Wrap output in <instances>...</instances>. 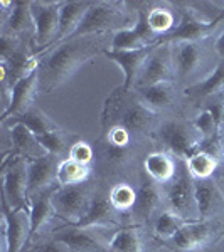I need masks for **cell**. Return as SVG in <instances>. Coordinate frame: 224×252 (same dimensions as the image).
I'll return each instance as SVG.
<instances>
[{"label": "cell", "mask_w": 224, "mask_h": 252, "mask_svg": "<svg viewBox=\"0 0 224 252\" xmlns=\"http://www.w3.org/2000/svg\"><path fill=\"white\" fill-rule=\"evenodd\" d=\"M153 49V46L144 47V49H135V51H116V49H107L103 56H107L108 59L115 61V63L123 69L125 72V79H123V86L127 91H133L135 83L138 79L142 67H144L147 58H149L150 51Z\"/></svg>", "instance_id": "obj_27"}, {"label": "cell", "mask_w": 224, "mask_h": 252, "mask_svg": "<svg viewBox=\"0 0 224 252\" xmlns=\"http://www.w3.org/2000/svg\"><path fill=\"white\" fill-rule=\"evenodd\" d=\"M224 237V219L186 222L181 230L162 242V247L172 252H194L218 244Z\"/></svg>", "instance_id": "obj_7"}, {"label": "cell", "mask_w": 224, "mask_h": 252, "mask_svg": "<svg viewBox=\"0 0 224 252\" xmlns=\"http://www.w3.org/2000/svg\"><path fill=\"white\" fill-rule=\"evenodd\" d=\"M133 93L149 109L158 116L174 115V113H189L186 106L184 93L177 83H157L152 86L137 88Z\"/></svg>", "instance_id": "obj_12"}, {"label": "cell", "mask_w": 224, "mask_h": 252, "mask_svg": "<svg viewBox=\"0 0 224 252\" xmlns=\"http://www.w3.org/2000/svg\"><path fill=\"white\" fill-rule=\"evenodd\" d=\"M5 128V126H3ZM9 145L10 148L7 150L5 153H2L3 157H9V155H17L22 157L29 161L39 160L44 155H47V152L44 150V146L39 143L37 136L31 131L27 126L24 125H14L9 126Z\"/></svg>", "instance_id": "obj_25"}, {"label": "cell", "mask_w": 224, "mask_h": 252, "mask_svg": "<svg viewBox=\"0 0 224 252\" xmlns=\"http://www.w3.org/2000/svg\"><path fill=\"white\" fill-rule=\"evenodd\" d=\"M91 2L88 0H69L61 2L59 7V37L58 40L68 39L76 34L83 22L84 15L88 14Z\"/></svg>", "instance_id": "obj_31"}, {"label": "cell", "mask_w": 224, "mask_h": 252, "mask_svg": "<svg viewBox=\"0 0 224 252\" xmlns=\"http://www.w3.org/2000/svg\"><path fill=\"white\" fill-rule=\"evenodd\" d=\"M184 9L190 10L199 20L206 24H213L224 20V2L213 0H192V2H179Z\"/></svg>", "instance_id": "obj_37"}, {"label": "cell", "mask_w": 224, "mask_h": 252, "mask_svg": "<svg viewBox=\"0 0 224 252\" xmlns=\"http://www.w3.org/2000/svg\"><path fill=\"white\" fill-rule=\"evenodd\" d=\"M39 69V54L34 49V40L26 39L9 58L0 59V88L12 89L19 81Z\"/></svg>", "instance_id": "obj_13"}, {"label": "cell", "mask_w": 224, "mask_h": 252, "mask_svg": "<svg viewBox=\"0 0 224 252\" xmlns=\"http://www.w3.org/2000/svg\"><path fill=\"white\" fill-rule=\"evenodd\" d=\"M186 163H187L189 173L192 175L194 180L214 177L216 172H218V168L221 166V163H219L213 155H209V153H206V152H201V150H199L195 155L190 157Z\"/></svg>", "instance_id": "obj_38"}, {"label": "cell", "mask_w": 224, "mask_h": 252, "mask_svg": "<svg viewBox=\"0 0 224 252\" xmlns=\"http://www.w3.org/2000/svg\"><path fill=\"white\" fill-rule=\"evenodd\" d=\"M160 118L162 116L147 108L133 91L118 86L105 99L101 128L107 131L113 126H123L135 135L150 136L160 123Z\"/></svg>", "instance_id": "obj_3"}, {"label": "cell", "mask_w": 224, "mask_h": 252, "mask_svg": "<svg viewBox=\"0 0 224 252\" xmlns=\"http://www.w3.org/2000/svg\"><path fill=\"white\" fill-rule=\"evenodd\" d=\"M186 222L187 220H184V219L179 217V215H176L174 212L165 210V212H162L155 220H153L152 230L158 241L164 242V241H169L170 237H174Z\"/></svg>", "instance_id": "obj_39"}, {"label": "cell", "mask_w": 224, "mask_h": 252, "mask_svg": "<svg viewBox=\"0 0 224 252\" xmlns=\"http://www.w3.org/2000/svg\"><path fill=\"white\" fill-rule=\"evenodd\" d=\"M49 235L68 244L71 252H110L108 244L101 241L93 229H79L73 223L61 222V225L54 227Z\"/></svg>", "instance_id": "obj_24"}, {"label": "cell", "mask_w": 224, "mask_h": 252, "mask_svg": "<svg viewBox=\"0 0 224 252\" xmlns=\"http://www.w3.org/2000/svg\"><path fill=\"white\" fill-rule=\"evenodd\" d=\"M93 148H95L93 177L112 187L118 182H130L132 177L138 180L140 175L135 177L133 172H140L144 158L152 150H155V145L150 136H140L128 145H116L101 135Z\"/></svg>", "instance_id": "obj_2"}, {"label": "cell", "mask_w": 224, "mask_h": 252, "mask_svg": "<svg viewBox=\"0 0 224 252\" xmlns=\"http://www.w3.org/2000/svg\"><path fill=\"white\" fill-rule=\"evenodd\" d=\"M192 123L195 126V129L201 133L202 140H209V138L223 133L221 129H219L218 123L214 121V118L211 116V113H207V111L195 113V115L192 116Z\"/></svg>", "instance_id": "obj_40"}, {"label": "cell", "mask_w": 224, "mask_h": 252, "mask_svg": "<svg viewBox=\"0 0 224 252\" xmlns=\"http://www.w3.org/2000/svg\"><path fill=\"white\" fill-rule=\"evenodd\" d=\"M59 7L61 2L31 0V12L36 24L34 49L37 54L47 51L59 37Z\"/></svg>", "instance_id": "obj_14"}, {"label": "cell", "mask_w": 224, "mask_h": 252, "mask_svg": "<svg viewBox=\"0 0 224 252\" xmlns=\"http://www.w3.org/2000/svg\"><path fill=\"white\" fill-rule=\"evenodd\" d=\"M56 190H49L29 198L31 207V242L40 239V235H46L49 225H52L58 217L52 205V193ZM29 242V244H31Z\"/></svg>", "instance_id": "obj_26"}, {"label": "cell", "mask_w": 224, "mask_h": 252, "mask_svg": "<svg viewBox=\"0 0 224 252\" xmlns=\"http://www.w3.org/2000/svg\"><path fill=\"white\" fill-rule=\"evenodd\" d=\"M186 99L187 111H195L202 108V104L218 96H224V61H219L218 66L206 79L190 84L182 89Z\"/></svg>", "instance_id": "obj_21"}, {"label": "cell", "mask_w": 224, "mask_h": 252, "mask_svg": "<svg viewBox=\"0 0 224 252\" xmlns=\"http://www.w3.org/2000/svg\"><path fill=\"white\" fill-rule=\"evenodd\" d=\"M37 140L47 153L59 157L61 160H68L73 145H75L76 141H79L81 138L78 135H75V133H69L66 129L59 128V129H56V131L37 136Z\"/></svg>", "instance_id": "obj_34"}, {"label": "cell", "mask_w": 224, "mask_h": 252, "mask_svg": "<svg viewBox=\"0 0 224 252\" xmlns=\"http://www.w3.org/2000/svg\"><path fill=\"white\" fill-rule=\"evenodd\" d=\"M2 173V200L12 209H31L27 198L29 185V160L17 155L2 158L0 163Z\"/></svg>", "instance_id": "obj_11"}, {"label": "cell", "mask_w": 224, "mask_h": 252, "mask_svg": "<svg viewBox=\"0 0 224 252\" xmlns=\"http://www.w3.org/2000/svg\"><path fill=\"white\" fill-rule=\"evenodd\" d=\"M96 178L78 185L59 187L52 193V205L56 210V217L59 222L76 223L89 212L93 197L96 192Z\"/></svg>", "instance_id": "obj_8"}, {"label": "cell", "mask_w": 224, "mask_h": 252, "mask_svg": "<svg viewBox=\"0 0 224 252\" xmlns=\"http://www.w3.org/2000/svg\"><path fill=\"white\" fill-rule=\"evenodd\" d=\"M179 161L181 160L177 157H174L172 153L155 148L144 158L142 168L152 180H155L160 185H165L176 177L179 170Z\"/></svg>", "instance_id": "obj_30"}, {"label": "cell", "mask_w": 224, "mask_h": 252, "mask_svg": "<svg viewBox=\"0 0 224 252\" xmlns=\"http://www.w3.org/2000/svg\"><path fill=\"white\" fill-rule=\"evenodd\" d=\"M113 34L71 35L39 54V91L52 93L68 83L91 59L112 47Z\"/></svg>", "instance_id": "obj_1"}, {"label": "cell", "mask_w": 224, "mask_h": 252, "mask_svg": "<svg viewBox=\"0 0 224 252\" xmlns=\"http://www.w3.org/2000/svg\"><path fill=\"white\" fill-rule=\"evenodd\" d=\"M174 7L179 10V24L172 32L167 35H162L157 44H177V42H195V40H204L214 37V32L219 29V26L224 20L213 24H206L199 20L190 10L179 5V2L174 3Z\"/></svg>", "instance_id": "obj_18"}, {"label": "cell", "mask_w": 224, "mask_h": 252, "mask_svg": "<svg viewBox=\"0 0 224 252\" xmlns=\"http://www.w3.org/2000/svg\"><path fill=\"white\" fill-rule=\"evenodd\" d=\"M3 252H24L31 242V209H12L2 200Z\"/></svg>", "instance_id": "obj_15"}, {"label": "cell", "mask_w": 224, "mask_h": 252, "mask_svg": "<svg viewBox=\"0 0 224 252\" xmlns=\"http://www.w3.org/2000/svg\"><path fill=\"white\" fill-rule=\"evenodd\" d=\"M96 192L93 197L89 212L81 219L79 222L73 225L79 229H98V227H118L125 225V219L120 212H116L115 207L110 202V185L96 180Z\"/></svg>", "instance_id": "obj_19"}, {"label": "cell", "mask_w": 224, "mask_h": 252, "mask_svg": "<svg viewBox=\"0 0 224 252\" xmlns=\"http://www.w3.org/2000/svg\"><path fill=\"white\" fill-rule=\"evenodd\" d=\"M91 178H93V166L78 163V161L71 160V158L61 161L58 170V182L61 187L84 184V182L91 180Z\"/></svg>", "instance_id": "obj_36"}, {"label": "cell", "mask_w": 224, "mask_h": 252, "mask_svg": "<svg viewBox=\"0 0 224 252\" xmlns=\"http://www.w3.org/2000/svg\"><path fill=\"white\" fill-rule=\"evenodd\" d=\"M157 150H165L179 160H189L199 152L202 136L195 129L189 113H174L160 118L155 131L150 135Z\"/></svg>", "instance_id": "obj_5"}, {"label": "cell", "mask_w": 224, "mask_h": 252, "mask_svg": "<svg viewBox=\"0 0 224 252\" xmlns=\"http://www.w3.org/2000/svg\"><path fill=\"white\" fill-rule=\"evenodd\" d=\"M179 10H174V3H153L149 2L147 9V22L158 39L172 32L179 24Z\"/></svg>", "instance_id": "obj_32"}, {"label": "cell", "mask_w": 224, "mask_h": 252, "mask_svg": "<svg viewBox=\"0 0 224 252\" xmlns=\"http://www.w3.org/2000/svg\"><path fill=\"white\" fill-rule=\"evenodd\" d=\"M137 200V187L130 182H118V184L110 187V202L115 207L116 212L123 215L125 223H127V215L133 209Z\"/></svg>", "instance_id": "obj_35"}, {"label": "cell", "mask_w": 224, "mask_h": 252, "mask_svg": "<svg viewBox=\"0 0 224 252\" xmlns=\"http://www.w3.org/2000/svg\"><path fill=\"white\" fill-rule=\"evenodd\" d=\"M61 158L56 155H44L39 160L29 161V185H27V198L39 195L49 190H58V170L61 165Z\"/></svg>", "instance_id": "obj_22"}, {"label": "cell", "mask_w": 224, "mask_h": 252, "mask_svg": "<svg viewBox=\"0 0 224 252\" xmlns=\"http://www.w3.org/2000/svg\"><path fill=\"white\" fill-rule=\"evenodd\" d=\"M199 111H207L211 113V116L214 118V121L218 123L219 129H224V96H218L209 99L207 103L202 104V108Z\"/></svg>", "instance_id": "obj_43"}, {"label": "cell", "mask_w": 224, "mask_h": 252, "mask_svg": "<svg viewBox=\"0 0 224 252\" xmlns=\"http://www.w3.org/2000/svg\"><path fill=\"white\" fill-rule=\"evenodd\" d=\"M195 200L199 209V220L224 219V190L214 177L194 180Z\"/></svg>", "instance_id": "obj_23"}, {"label": "cell", "mask_w": 224, "mask_h": 252, "mask_svg": "<svg viewBox=\"0 0 224 252\" xmlns=\"http://www.w3.org/2000/svg\"><path fill=\"white\" fill-rule=\"evenodd\" d=\"M167 210L174 212L187 222L199 220V209L195 200L194 178L189 173L186 160L179 161V170L176 177L164 185Z\"/></svg>", "instance_id": "obj_9"}, {"label": "cell", "mask_w": 224, "mask_h": 252, "mask_svg": "<svg viewBox=\"0 0 224 252\" xmlns=\"http://www.w3.org/2000/svg\"><path fill=\"white\" fill-rule=\"evenodd\" d=\"M170 46L176 69V83L182 89L206 79L218 66L216 63H219L213 37L195 42H177Z\"/></svg>", "instance_id": "obj_4"}, {"label": "cell", "mask_w": 224, "mask_h": 252, "mask_svg": "<svg viewBox=\"0 0 224 252\" xmlns=\"http://www.w3.org/2000/svg\"><path fill=\"white\" fill-rule=\"evenodd\" d=\"M2 34L19 39H32L36 35V24L31 12V2L15 0L12 14L2 20Z\"/></svg>", "instance_id": "obj_29"}, {"label": "cell", "mask_w": 224, "mask_h": 252, "mask_svg": "<svg viewBox=\"0 0 224 252\" xmlns=\"http://www.w3.org/2000/svg\"><path fill=\"white\" fill-rule=\"evenodd\" d=\"M37 93H39V74H37V71H36V72H32L31 76L19 81V83L12 88L10 108L7 109L5 113H2V116H0L2 123L12 116L22 115V113H26L29 108L34 106Z\"/></svg>", "instance_id": "obj_28"}, {"label": "cell", "mask_w": 224, "mask_h": 252, "mask_svg": "<svg viewBox=\"0 0 224 252\" xmlns=\"http://www.w3.org/2000/svg\"><path fill=\"white\" fill-rule=\"evenodd\" d=\"M214 51L218 54L219 61H224V31L214 39Z\"/></svg>", "instance_id": "obj_44"}, {"label": "cell", "mask_w": 224, "mask_h": 252, "mask_svg": "<svg viewBox=\"0 0 224 252\" xmlns=\"http://www.w3.org/2000/svg\"><path fill=\"white\" fill-rule=\"evenodd\" d=\"M24 252H71V249L63 241L52 237V235H47L44 239H37V241L31 242Z\"/></svg>", "instance_id": "obj_41"}, {"label": "cell", "mask_w": 224, "mask_h": 252, "mask_svg": "<svg viewBox=\"0 0 224 252\" xmlns=\"http://www.w3.org/2000/svg\"><path fill=\"white\" fill-rule=\"evenodd\" d=\"M132 9L137 12L138 19L137 24L132 29L115 32L112 37V47L116 51H135V49H144L150 46H157L158 35L152 32L147 22V9L149 2H130Z\"/></svg>", "instance_id": "obj_16"}, {"label": "cell", "mask_w": 224, "mask_h": 252, "mask_svg": "<svg viewBox=\"0 0 224 252\" xmlns=\"http://www.w3.org/2000/svg\"><path fill=\"white\" fill-rule=\"evenodd\" d=\"M162 247V242L153 234V230L144 225L125 223L110 239V252H153Z\"/></svg>", "instance_id": "obj_20"}, {"label": "cell", "mask_w": 224, "mask_h": 252, "mask_svg": "<svg viewBox=\"0 0 224 252\" xmlns=\"http://www.w3.org/2000/svg\"><path fill=\"white\" fill-rule=\"evenodd\" d=\"M214 180L218 182L219 187L224 190V163L218 168V172H216V175H214Z\"/></svg>", "instance_id": "obj_45"}, {"label": "cell", "mask_w": 224, "mask_h": 252, "mask_svg": "<svg viewBox=\"0 0 224 252\" xmlns=\"http://www.w3.org/2000/svg\"><path fill=\"white\" fill-rule=\"evenodd\" d=\"M157 83H176V69L172 63V46L157 44L150 51L144 67H142L135 88L152 86Z\"/></svg>", "instance_id": "obj_17"}, {"label": "cell", "mask_w": 224, "mask_h": 252, "mask_svg": "<svg viewBox=\"0 0 224 252\" xmlns=\"http://www.w3.org/2000/svg\"><path fill=\"white\" fill-rule=\"evenodd\" d=\"M14 125H24L34 133L36 136H40V135H46V133H51V131H56L59 129L61 126L56 123L52 118H49L46 113L42 111L40 108H37L34 104L32 108L27 109L26 113L19 116H12L9 120H5L2 123V126L9 128V126H14Z\"/></svg>", "instance_id": "obj_33"}, {"label": "cell", "mask_w": 224, "mask_h": 252, "mask_svg": "<svg viewBox=\"0 0 224 252\" xmlns=\"http://www.w3.org/2000/svg\"><path fill=\"white\" fill-rule=\"evenodd\" d=\"M69 158L78 161V163L93 166V163H95V148L89 143H86V141L79 140L73 145L71 152H69Z\"/></svg>", "instance_id": "obj_42"}, {"label": "cell", "mask_w": 224, "mask_h": 252, "mask_svg": "<svg viewBox=\"0 0 224 252\" xmlns=\"http://www.w3.org/2000/svg\"><path fill=\"white\" fill-rule=\"evenodd\" d=\"M223 131H224V129H223Z\"/></svg>", "instance_id": "obj_46"}, {"label": "cell", "mask_w": 224, "mask_h": 252, "mask_svg": "<svg viewBox=\"0 0 224 252\" xmlns=\"http://www.w3.org/2000/svg\"><path fill=\"white\" fill-rule=\"evenodd\" d=\"M137 19L138 15L132 9L130 2L96 0V2H91V7L75 35L115 34L120 31L132 29L137 24Z\"/></svg>", "instance_id": "obj_6"}, {"label": "cell", "mask_w": 224, "mask_h": 252, "mask_svg": "<svg viewBox=\"0 0 224 252\" xmlns=\"http://www.w3.org/2000/svg\"><path fill=\"white\" fill-rule=\"evenodd\" d=\"M165 210L167 205H165L164 185L152 180L144 172V168H142L137 184V200L133 209L127 215V223L152 227L153 220L162 212H165Z\"/></svg>", "instance_id": "obj_10"}]
</instances>
